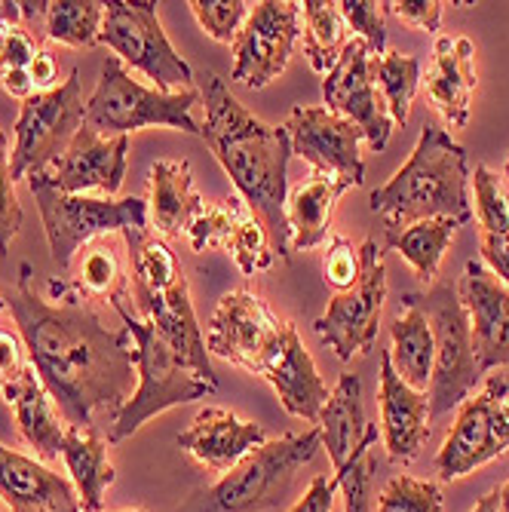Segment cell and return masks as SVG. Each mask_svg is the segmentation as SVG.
Returning <instances> with one entry per match:
<instances>
[{"instance_id":"1","label":"cell","mask_w":509,"mask_h":512,"mask_svg":"<svg viewBox=\"0 0 509 512\" xmlns=\"http://www.w3.org/2000/svg\"><path fill=\"white\" fill-rule=\"evenodd\" d=\"M50 295L34 289L31 264H19L16 292L7 307L16 316L28 362L40 384L53 396L68 427H96L99 411L117 414L132 396L135 365L132 341L123 332H111L86 298L59 279H50Z\"/></svg>"},{"instance_id":"2","label":"cell","mask_w":509,"mask_h":512,"mask_svg":"<svg viewBox=\"0 0 509 512\" xmlns=\"http://www.w3.org/2000/svg\"><path fill=\"white\" fill-rule=\"evenodd\" d=\"M203 108L206 120L200 123V138L209 145L227 178L240 191V200L261 218L267 227L273 252L283 261L292 258L289 249V160L292 142L286 126H267L255 114H249L227 83L206 71L203 77Z\"/></svg>"},{"instance_id":"3","label":"cell","mask_w":509,"mask_h":512,"mask_svg":"<svg viewBox=\"0 0 509 512\" xmlns=\"http://www.w3.org/2000/svg\"><path fill=\"white\" fill-rule=\"evenodd\" d=\"M470 181L467 151L442 126L424 123L408 163L384 188L372 191L368 206L384 218L387 230H402L427 218H451L464 227L476 218Z\"/></svg>"},{"instance_id":"4","label":"cell","mask_w":509,"mask_h":512,"mask_svg":"<svg viewBox=\"0 0 509 512\" xmlns=\"http://www.w3.org/2000/svg\"><path fill=\"white\" fill-rule=\"evenodd\" d=\"M123 319V329L132 341V365H135V378L138 387L126 399V405L114 414L111 421V442H123L142 430L151 417L175 408V405H188L194 399H206L215 393L218 384L203 381L197 371L184 362L163 338L148 319L132 316L126 304L114 307Z\"/></svg>"},{"instance_id":"5","label":"cell","mask_w":509,"mask_h":512,"mask_svg":"<svg viewBox=\"0 0 509 512\" xmlns=\"http://www.w3.org/2000/svg\"><path fill=\"white\" fill-rule=\"evenodd\" d=\"M319 448L322 436L316 427L264 442L215 485L197 488L178 512H267L283 506L298 470L307 467Z\"/></svg>"},{"instance_id":"6","label":"cell","mask_w":509,"mask_h":512,"mask_svg":"<svg viewBox=\"0 0 509 512\" xmlns=\"http://www.w3.org/2000/svg\"><path fill=\"white\" fill-rule=\"evenodd\" d=\"M203 102L200 89L181 92H160L148 89L132 74L117 56H108L102 65V77L86 99V123L105 138L129 135L135 129L166 126L188 135H200V123L194 120V108Z\"/></svg>"},{"instance_id":"7","label":"cell","mask_w":509,"mask_h":512,"mask_svg":"<svg viewBox=\"0 0 509 512\" xmlns=\"http://www.w3.org/2000/svg\"><path fill=\"white\" fill-rule=\"evenodd\" d=\"M31 197L40 209L43 234L59 270H71L74 255L105 234H123L129 227H148V203L142 197L96 200L83 194H62L43 175L28 178Z\"/></svg>"},{"instance_id":"8","label":"cell","mask_w":509,"mask_h":512,"mask_svg":"<svg viewBox=\"0 0 509 512\" xmlns=\"http://www.w3.org/2000/svg\"><path fill=\"white\" fill-rule=\"evenodd\" d=\"M411 301L424 310L436 341V362H433V381H430V421L442 414H451L464 405L476 381L482 378L476 350H473V332L470 316L460 301V292L454 283H436L430 292H408Z\"/></svg>"},{"instance_id":"9","label":"cell","mask_w":509,"mask_h":512,"mask_svg":"<svg viewBox=\"0 0 509 512\" xmlns=\"http://www.w3.org/2000/svg\"><path fill=\"white\" fill-rule=\"evenodd\" d=\"M99 43H105L123 65L154 80V89L160 92H181L194 83L191 65L178 56L172 40L166 37L157 4L151 0H111L105 4Z\"/></svg>"},{"instance_id":"10","label":"cell","mask_w":509,"mask_h":512,"mask_svg":"<svg viewBox=\"0 0 509 512\" xmlns=\"http://www.w3.org/2000/svg\"><path fill=\"white\" fill-rule=\"evenodd\" d=\"M86 123V102L80 86V68L68 74L56 89L34 92L22 102L13 126V178H31L50 169L71 145V138Z\"/></svg>"},{"instance_id":"11","label":"cell","mask_w":509,"mask_h":512,"mask_svg":"<svg viewBox=\"0 0 509 512\" xmlns=\"http://www.w3.org/2000/svg\"><path fill=\"white\" fill-rule=\"evenodd\" d=\"M359 261H362V273L356 279V286L335 292L326 313L313 322L319 341L332 347L341 362H350L353 356H365L375 350L381 310L387 298V264L375 240H365L359 246Z\"/></svg>"},{"instance_id":"12","label":"cell","mask_w":509,"mask_h":512,"mask_svg":"<svg viewBox=\"0 0 509 512\" xmlns=\"http://www.w3.org/2000/svg\"><path fill=\"white\" fill-rule=\"evenodd\" d=\"M509 451V381L491 375L485 387L457 408L454 424L436 454L442 482L467 476Z\"/></svg>"},{"instance_id":"13","label":"cell","mask_w":509,"mask_h":512,"mask_svg":"<svg viewBox=\"0 0 509 512\" xmlns=\"http://www.w3.org/2000/svg\"><path fill=\"white\" fill-rule=\"evenodd\" d=\"M301 37V4L295 0H261L234 40L230 83L264 89L280 77Z\"/></svg>"},{"instance_id":"14","label":"cell","mask_w":509,"mask_h":512,"mask_svg":"<svg viewBox=\"0 0 509 512\" xmlns=\"http://www.w3.org/2000/svg\"><path fill=\"white\" fill-rule=\"evenodd\" d=\"M322 99H326L329 111L341 114L362 132L365 145L375 154L390 145L393 117L387 111L381 89L375 86L372 50L365 46V40L350 37L335 68L322 77Z\"/></svg>"},{"instance_id":"15","label":"cell","mask_w":509,"mask_h":512,"mask_svg":"<svg viewBox=\"0 0 509 512\" xmlns=\"http://www.w3.org/2000/svg\"><path fill=\"white\" fill-rule=\"evenodd\" d=\"M286 132L292 154L304 157L313 175H335L350 181L353 188L365 181V163L359 154L365 138L341 114L322 105H298L286 120Z\"/></svg>"},{"instance_id":"16","label":"cell","mask_w":509,"mask_h":512,"mask_svg":"<svg viewBox=\"0 0 509 512\" xmlns=\"http://www.w3.org/2000/svg\"><path fill=\"white\" fill-rule=\"evenodd\" d=\"M280 332L283 322L258 295L243 289L227 292L209 319L206 350L230 365L246 368L249 375H258Z\"/></svg>"},{"instance_id":"17","label":"cell","mask_w":509,"mask_h":512,"mask_svg":"<svg viewBox=\"0 0 509 512\" xmlns=\"http://www.w3.org/2000/svg\"><path fill=\"white\" fill-rule=\"evenodd\" d=\"M126 163H129V135L105 138L89 123H83L80 132L71 138L68 151L40 175L62 194L105 191L108 197H114L123 188Z\"/></svg>"},{"instance_id":"18","label":"cell","mask_w":509,"mask_h":512,"mask_svg":"<svg viewBox=\"0 0 509 512\" xmlns=\"http://www.w3.org/2000/svg\"><path fill=\"white\" fill-rule=\"evenodd\" d=\"M457 292L470 316L479 371L485 375L491 368L509 365V286H503L482 261L473 258L464 267Z\"/></svg>"},{"instance_id":"19","label":"cell","mask_w":509,"mask_h":512,"mask_svg":"<svg viewBox=\"0 0 509 512\" xmlns=\"http://www.w3.org/2000/svg\"><path fill=\"white\" fill-rule=\"evenodd\" d=\"M258 378H264L276 390L283 408L292 417H301V421H310V424L319 421L322 405L332 396L292 322H283V332L270 347Z\"/></svg>"},{"instance_id":"20","label":"cell","mask_w":509,"mask_h":512,"mask_svg":"<svg viewBox=\"0 0 509 512\" xmlns=\"http://www.w3.org/2000/svg\"><path fill=\"white\" fill-rule=\"evenodd\" d=\"M132 301L135 307L148 316V322L160 332V338L188 362L197 375L209 384L215 381V371L209 362V350H206V338L200 332V322L191 304V292H188V279H178L169 289L151 292V289H138L132 286Z\"/></svg>"},{"instance_id":"21","label":"cell","mask_w":509,"mask_h":512,"mask_svg":"<svg viewBox=\"0 0 509 512\" xmlns=\"http://www.w3.org/2000/svg\"><path fill=\"white\" fill-rule=\"evenodd\" d=\"M381 439L390 463H411L430 439V396L411 390L381 350Z\"/></svg>"},{"instance_id":"22","label":"cell","mask_w":509,"mask_h":512,"mask_svg":"<svg viewBox=\"0 0 509 512\" xmlns=\"http://www.w3.org/2000/svg\"><path fill=\"white\" fill-rule=\"evenodd\" d=\"M267 442V433L243 421L227 408H200L191 427L178 433V448L188 451L197 463L215 470V473H230L243 457L258 451Z\"/></svg>"},{"instance_id":"23","label":"cell","mask_w":509,"mask_h":512,"mask_svg":"<svg viewBox=\"0 0 509 512\" xmlns=\"http://www.w3.org/2000/svg\"><path fill=\"white\" fill-rule=\"evenodd\" d=\"M0 500L10 512H83L77 488L43 460L0 445Z\"/></svg>"},{"instance_id":"24","label":"cell","mask_w":509,"mask_h":512,"mask_svg":"<svg viewBox=\"0 0 509 512\" xmlns=\"http://www.w3.org/2000/svg\"><path fill=\"white\" fill-rule=\"evenodd\" d=\"M476 46L470 37H439L433 68L427 74V96L442 120L454 129H464L473 111L476 89Z\"/></svg>"},{"instance_id":"25","label":"cell","mask_w":509,"mask_h":512,"mask_svg":"<svg viewBox=\"0 0 509 512\" xmlns=\"http://www.w3.org/2000/svg\"><path fill=\"white\" fill-rule=\"evenodd\" d=\"M0 393H4V399L13 405L19 433L34 448V454L40 460H56L62 454L68 424H62V414H59L53 396L40 384L31 362L25 365L22 375Z\"/></svg>"},{"instance_id":"26","label":"cell","mask_w":509,"mask_h":512,"mask_svg":"<svg viewBox=\"0 0 509 512\" xmlns=\"http://www.w3.org/2000/svg\"><path fill=\"white\" fill-rule=\"evenodd\" d=\"M151 178V221L163 237H188V227L206 209V200L194 188L188 160H157Z\"/></svg>"},{"instance_id":"27","label":"cell","mask_w":509,"mask_h":512,"mask_svg":"<svg viewBox=\"0 0 509 512\" xmlns=\"http://www.w3.org/2000/svg\"><path fill=\"white\" fill-rule=\"evenodd\" d=\"M350 188H353L350 181L335 178V175H310L304 184H298L286 203L289 249L307 252L326 243L335 206Z\"/></svg>"},{"instance_id":"28","label":"cell","mask_w":509,"mask_h":512,"mask_svg":"<svg viewBox=\"0 0 509 512\" xmlns=\"http://www.w3.org/2000/svg\"><path fill=\"white\" fill-rule=\"evenodd\" d=\"M390 362L396 368V375L411 390H421V393L430 390L436 341H433L430 319L411 301V295H402V307L390 325Z\"/></svg>"},{"instance_id":"29","label":"cell","mask_w":509,"mask_h":512,"mask_svg":"<svg viewBox=\"0 0 509 512\" xmlns=\"http://www.w3.org/2000/svg\"><path fill=\"white\" fill-rule=\"evenodd\" d=\"M62 460L71 473V485L77 488L83 512H102L105 494L114 485L117 473L108 460V442L96 427H68Z\"/></svg>"},{"instance_id":"30","label":"cell","mask_w":509,"mask_h":512,"mask_svg":"<svg viewBox=\"0 0 509 512\" xmlns=\"http://www.w3.org/2000/svg\"><path fill=\"white\" fill-rule=\"evenodd\" d=\"M316 424H319L316 430L322 436V448L329 451L332 467L341 470L347 463V457L356 451V445L365 439V430H368L359 375H341L329 402L322 405Z\"/></svg>"},{"instance_id":"31","label":"cell","mask_w":509,"mask_h":512,"mask_svg":"<svg viewBox=\"0 0 509 512\" xmlns=\"http://www.w3.org/2000/svg\"><path fill=\"white\" fill-rule=\"evenodd\" d=\"M473 191H476V218L482 227V264L509 286V197L500 184V175L488 166H476L473 172Z\"/></svg>"},{"instance_id":"32","label":"cell","mask_w":509,"mask_h":512,"mask_svg":"<svg viewBox=\"0 0 509 512\" xmlns=\"http://www.w3.org/2000/svg\"><path fill=\"white\" fill-rule=\"evenodd\" d=\"M43 53L37 43V34L25 25L22 7L0 0V86L16 99H31L34 83H31V65Z\"/></svg>"},{"instance_id":"33","label":"cell","mask_w":509,"mask_h":512,"mask_svg":"<svg viewBox=\"0 0 509 512\" xmlns=\"http://www.w3.org/2000/svg\"><path fill=\"white\" fill-rule=\"evenodd\" d=\"M74 289L86 301H108L111 307H120L132 298V279L126 276L123 258L111 243L92 240L80 252Z\"/></svg>"},{"instance_id":"34","label":"cell","mask_w":509,"mask_h":512,"mask_svg":"<svg viewBox=\"0 0 509 512\" xmlns=\"http://www.w3.org/2000/svg\"><path fill=\"white\" fill-rule=\"evenodd\" d=\"M457 227L460 224L451 218H427L418 224H408L402 230H387V246L399 252L424 283H433L439 276V264L454 240Z\"/></svg>"},{"instance_id":"35","label":"cell","mask_w":509,"mask_h":512,"mask_svg":"<svg viewBox=\"0 0 509 512\" xmlns=\"http://www.w3.org/2000/svg\"><path fill=\"white\" fill-rule=\"evenodd\" d=\"M301 16H304V56L319 77H326L341 59L344 46L350 43L347 37L350 28L338 4H332V0H304Z\"/></svg>"},{"instance_id":"36","label":"cell","mask_w":509,"mask_h":512,"mask_svg":"<svg viewBox=\"0 0 509 512\" xmlns=\"http://www.w3.org/2000/svg\"><path fill=\"white\" fill-rule=\"evenodd\" d=\"M123 240L129 249V261H132V286L160 292L184 276L172 249L154 234L151 227H129V230H123Z\"/></svg>"},{"instance_id":"37","label":"cell","mask_w":509,"mask_h":512,"mask_svg":"<svg viewBox=\"0 0 509 512\" xmlns=\"http://www.w3.org/2000/svg\"><path fill=\"white\" fill-rule=\"evenodd\" d=\"M102 22L105 4H99V0H56V4L46 7L43 37L74 46V50H92V46H99Z\"/></svg>"},{"instance_id":"38","label":"cell","mask_w":509,"mask_h":512,"mask_svg":"<svg viewBox=\"0 0 509 512\" xmlns=\"http://www.w3.org/2000/svg\"><path fill=\"white\" fill-rule=\"evenodd\" d=\"M378 442L381 433L368 424L365 439L347 457L341 470H335L338 491L344 494V512H375V476H378Z\"/></svg>"},{"instance_id":"39","label":"cell","mask_w":509,"mask_h":512,"mask_svg":"<svg viewBox=\"0 0 509 512\" xmlns=\"http://www.w3.org/2000/svg\"><path fill=\"white\" fill-rule=\"evenodd\" d=\"M372 77L387 102L393 123L405 126L408 114H411L414 92H418V83H421V62L414 56L387 50L384 56H372Z\"/></svg>"},{"instance_id":"40","label":"cell","mask_w":509,"mask_h":512,"mask_svg":"<svg viewBox=\"0 0 509 512\" xmlns=\"http://www.w3.org/2000/svg\"><path fill=\"white\" fill-rule=\"evenodd\" d=\"M224 252L234 255V261L240 264V270L246 276H255L261 270H270L273 261H276V252H273L267 227L261 224V218L249 206H243L234 230H230V240H227Z\"/></svg>"},{"instance_id":"41","label":"cell","mask_w":509,"mask_h":512,"mask_svg":"<svg viewBox=\"0 0 509 512\" xmlns=\"http://www.w3.org/2000/svg\"><path fill=\"white\" fill-rule=\"evenodd\" d=\"M243 200L240 197H227L218 203H206V209L194 218V224L188 227V240L194 252H206V249H221L230 240V230H234L240 212H243Z\"/></svg>"},{"instance_id":"42","label":"cell","mask_w":509,"mask_h":512,"mask_svg":"<svg viewBox=\"0 0 509 512\" xmlns=\"http://www.w3.org/2000/svg\"><path fill=\"white\" fill-rule=\"evenodd\" d=\"M378 512H442V488L430 479L393 476L378 497Z\"/></svg>"},{"instance_id":"43","label":"cell","mask_w":509,"mask_h":512,"mask_svg":"<svg viewBox=\"0 0 509 512\" xmlns=\"http://www.w3.org/2000/svg\"><path fill=\"white\" fill-rule=\"evenodd\" d=\"M188 7L194 10L200 28L218 43H234L252 13V4L246 0H191Z\"/></svg>"},{"instance_id":"44","label":"cell","mask_w":509,"mask_h":512,"mask_svg":"<svg viewBox=\"0 0 509 512\" xmlns=\"http://www.w3.org/2000/svg\"><path fill=\"white\" fill-rule=\"evenodd\" d=\"M10 135L0 129V258H7L13 240L19 237V227L25 221L19 194H16V178H13V160H10Z\"/></svg>"},{"instance_id":"45","label":"cell","mask_w":509,"mask_h":512,"mask_svg":"<svg viewBox=\"0 0 509 512\" xmlns=\"http://www.w3.org/2000/svg\"><path fill=\"white\" fill-rule=\"evenodd\" d=\"M350 31L372 50V56L387 53V7L378 0H341L338 4Z\"/></svg>"},{"instance_id":"46","label":"cell","mask_w":509,"mask_h":512,"mask_svg":"<svg viewBox=\"0 0 509 512\" xmlns=\"http://www.w3.org/2000/svg\"><path fill=\"white\" fill-rule=\"evenodd\" d=\"M362 273V261H359V249L350 246V240L335 237L322 255V279L335 289L344 292L350 286H356V279Z\"/></svg>"},{"instance_id":"47","label":"cell","mask_w":509,"mask_h":512,"mask_svg":"<svg viewBox=\"0 0 509 512\" xmlns=\"http://www.w3.org/2000/svg\"><path fill=\"white\" fill-rule=\"evenodd\" d=\"M384 7L387 13L399 16L402 22L414 25L418 31L436 34L442 28V13L448 4H442V0H390Z\"/></svg>"},{"instance_id":"48","label":"cell","mask_w":509,"mask_h":512,"mask_svg":"<svg viewBox=\"0 0 509 512\" xmlns=\"http://www.w3.org/2000/svg\"><path fill=\"white\" fill-rule=\"evenodd\" d=\"M25 344L13 335L0 329V390L13 384L25 371Z\"/></svg>"},{"instance_id":"49","label":"cell","mask_w":509,"mask_h":512,"mask_svg":"<svg viewBox=\"0 0 509 512\" xmlns=\"http://www.w3.org/2000/svg\"><path fill=\"white\" fill-rule=\"evenodd\" d=\"M335 491H338V479L335 476H316L310 482L307 494L289 512H332Z\"/></svg>"},{"instance_id":"50","label":"cell","mask_w":509,"mask_h":512,"mask_svg":"<svg viewBox=\"0 0 509 512\" xmlns=\"http://www.w3.org/2000/svg\"><path fill=\"white\" fill-rule=\"evenodd\" d=\"M28 74H31L34 92H50V89L59 86V65H56V59L46 53V50L34 59V65H31Z\"/></svg>"},{"instance_id":"51","label":"cell","mask_w":509,"mask_h":512,"mask_svg":"<svg viewBox=\"0 0 509 512\" xmlns=\"http://www.w3.org/2000/svg\"><path fill=\"white\" fill-rule=\"evenodd\" d=\"M473 512H500V497H497V488L494 491H488L476 506H473Z\"/></svg>"},{"instance_id":"52","label":"cell","mask_w":509,"mask_h":512,"mask_svg":"<svg viewBox=\"0 0 509 512\" xmlns=\"http://www.w3.org/2000/svg\"><path fill=\"white\" fill-rule=\"evenodd\" d=\"M497 497H500V512H509V482L497 488Z\"/></svg>"},{"instance_id":"53","label":"cell","mask_w":509,"mask_h":512,"mask_svg":"<svg viewBox=\"0 0 509 512\" xmlns=\"http://www.w3.org/2000/svg\"><path fill=\"white\" fill-rule=\"evenodd\" d=\"M4 307H7V298H4V295H0V310H4Z\"/></svg>"},{"instance_id":"54","label":"cell","mask_w":509,"mask_h":512,"mask_svg":"<svg viewBox=\"0 0 509 512\" xmlns=\"http://www.w3.org/2000/svg\"><path fill=\"white\" fill-rule=\"evenodd\" d=\"M506 178H509V154H506Z\"/></svg>"},{"instance_id":"55","label":"cell","mask_w":509,"mask_h":512,"mask_svg":"<svg viewBox=\"0 0 509 512\" xmlns=\"http://www.w3.org/2000/svg\"><path fill=\"white\" fill-rule=\"evenodd\" d=\"M126 512H145V509H126Z\"/></svg>"},{"instance_id":"56","label":"cell","mask_w":509,"mask_h":512,"mask_svg":"<svg viewBox=\"0 0 509 512\" xmlns=\"http://www.w3.org/2000/svg\"><path fill=\"white\" fill-rule=\"evenodd\" d=\"M0 512H4V509H0Z\"/></svg>"}]
</instances>
